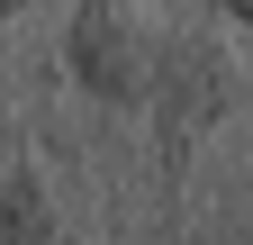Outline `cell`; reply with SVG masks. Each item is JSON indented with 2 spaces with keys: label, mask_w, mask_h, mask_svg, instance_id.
Masks as SVG:
<instances>
[{
  "label": "cell",
  "mask_w": 253,
  "mask_h": 245,
  "mask_svg": "<svg viewBox=\"0 0 253 245\" xmlns=\"http://www.w3.org/2000/svg\"><path fill=\"white\" fill-rule=\"evenodd\" d=\"M253 91V55L244 37H226V9H199V0H172V37H163V64H154L145 91V127H154V164H163V200H190V164L199 145L235 118V100Z\"/></svg>",
  "instance_id": "6da1fadb"
},
{
  "label": "cell",
  "mask_w": 253,
  "mask_h": 245,
  "mask_svg": "<svg viewBox=\"0 0 253 245\" xmlns=\"http://www.w3.org/2000/svg\"><path fill=\"white\" fill-rule=\"evenodd\" d=\"M172 37V0H73L63 9V73L100 109H145Z\"/></svg>",
  "instance_id": "7a4b0ae2"
},
{
  "label": "cell",
  "mask_w": 253,
  "mask_h": 245,
  "mask_svg": "<svg viewBox=\"0 0 253 245\" xmlns=\"http://www.w3.org/2000/svg\"><path fill=\"white\" fill-rule=\"evenodd\" d=\"M0 245H100V227L63 200V182L37 145H18L0 173Z\"/></svg>",
  "instance_id": "3957f363"
},
{
  "label": "cell",
  "mask_w": 253,
  "mask_h": 245,
  "mask_svg": "<svg viewBox=\"0 0 253 245\" xmlns=\"http://www.w3.org/2000/svg\"><path fill=\"white\" fill-rule=\"evenodd\" d=\"M18 9H37V0H0V27H9V18H18Z\"/></svg>",
  "instance_id": "277c9868"
}]
</instances>
